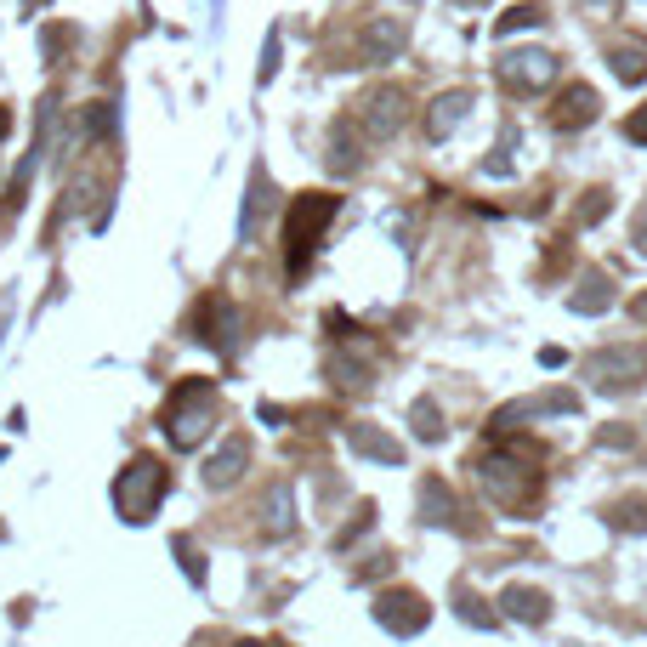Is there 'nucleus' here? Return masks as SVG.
<instances>
[{"label":"nucleus","mask_w":647,"mask_h":647,"mask_svg":"<svg viewBox=\"0 0 647 647\" xmlns=\"http://www.w3.org/2000/svg\"><path fill=\"white\" fill-rule=\"evenodd\" d=\"M210 415H216V386L210 381H182L165 403V426H171L176 449H193V443L210 432Z\"/></svg>","instance_id":"obj_1"},{"label":"nucleus","mask_w":647,"mask_h":647,"mask_svg":"<svg viewBox=\"0 0 647 647\" xmlns=\"http://www.w3.org/2000/svg\"><path fill=\"white\" fill-rule=\"evenodd\" d=\"M165 489H171L165 466H159V460H148V455H137V460L120 472V483H114V506H120L125 523H148Z\"/></svg>","instance_id":"obj_2"},{"label":"nucleus","mask_w":647,"mask_h":647,"mask_svg":"<svg viewBox=\"0 0 647 647\" xmlns=\"http://www.w3.org/2000/svg\"><path fill=\"white\" fill-rule=\"evenodd\" d=\"M330 216H335L330 193H301L296 205H290V228H284V239H290V279H301V267L313 256L318 233L330 228Z\"/></svg>","instance_id":"obj_3"},{"label":"nucleus","mask_w":647,"mask_h":647,"mask_svg":"<svg viewBox=\"0 0 647 647\" xmlns=\"http://www.w3.org/2000/svg\"><path fill=\"white\" fill-rule=\"evenodd\" d=\"M477 483H483L489 500H500V506H523L528 494H534V477H528V466L511 455V449L477 455Z\"/></svg>","instance_id":"obj_4"},{"label":"nucleus","mask_w":647,"mask_h":647,"mask_svg":"<svg viewBox=\"0 0 647 647\" xmlns=\"http://www.w3.org/2000/svg\"><path fill=\"white\" fill-rule=\"evenodd\" d=\"M585 375H591L596 386H608V392H619V386L630 392V386L647 381V358H642L636 347H625V352L608 347V352H596L591 364H585Z\"/></svg>","instance_id":"obj_5"},{"label":"nucleus","mask_w":647,"mask_h":647,"mask_svg":"<svg viewBox=\"0 0 647 647\" xmlns=\"http://www.w3.org/2000/svg\"><path fill=\"white\" fill-rule=\"evenodd\" d=\"M500 80H506L511 91H540V86L557 80V57L551 52H517V57L500 63Z\"/></svg>","instance_id":"obj_6"},{"label":"nucleus","mask_w":647,"mask_h":647,"mask_svg":"<svg viewBox=\"0 0 647 647\" xmlns=\"http://www.w3.org/2000/svg\"><path fill=\"white\" fill-rule=\"evenodd\" d=\"M375 619H381L386 630H398V636H415V630H426V602H420L415 591H386Z\"/></svg>","instance_id":"obj_7"},{"label":"nucleus","mask_w":647,"mask_h":647,"mask_svg":"<svg viewBox=\"0 0 647 647\" xmlns=\"http://www.w3.org/2000/svg\"><path fill=\"white\" fill-rule=\"evenodd\" d=\"M245 460H250V443L245 438H228L216 455L205 460V489H233V483H239V472H245Z\"/></svg>","instance_id":"obj_8"},{"label":"nucleus","mask_w":647,"mask_h":647,"mask_svg":"<svg viewBox=\"0 0 647 647\" xmlns=\"http://www.w3.org/2000/svg\"><path fill=\"white\" fill-rule=\"evenodd\" d=\"M364 125L375 131V137L398 131V125H403V91H375V97L364 103Z\"/></svg>","instance_id":"obj_9"},{"label":"nucleus","mask_w":647,"mask_h":647,"mask_svg":"<svg viewBox=\"0 0 647 647\" xmlns=\"http://www.w3.org/2000/svg\"><path fill=\"white\" fill-rule=\"evenodd\" d=\"M500 602H506V613H511V619H523V625H545V619H551V596L528 591V585H511Z\"/></svg>","instance_id":"obj_10"},{"label":"nucleus","mask_w":647,"mask_h":647,"mask_svg":"<svg viewBox=\"0 0 647 647\" xmlns=\"http://www.w3.org/2000/svg\"><path fill=\"white\" fill-rule=\"evenodd\" d=\"M591 120H596V91L591 86H568L557 97V125L562 131H568V125L579 131V125H591Z\"/></svg>","instance_id":"obj_11"},{"label":"nucleus","mask_w":647,"mask_h":647,"mask_svg":"<svg viewBox=\"0 0 647 647\" xmlns=\"http://www.w3.org/2000/svg\"><path fill=\"white\" fill-rule=\"evenodd\" d=\"M608 63H613V74L625 80V86H642L647 80V40H619L608 52Z\"/></svg>","instance_id":"obj_12"},{"label":"nucleus","mask_w":647,"mask_h":647,"mask_svg":"<svg viewBox=\"0 0 647 647\" xmlns=\"http://www.w3.org/2000/svg\"><path fill=\"white\" fill-rule=\"evenodd\" d=\"M466 108H472V91H449V97H438V103H432V114H426L432 137H449V131L466 120Z\"/></svg>","instance_id":"obj_13"},{"label":"nucleus","mask_w":647,"mask_h":647,"mask_svg":"<svg viewBox=\"0 0 647 647\" xmlns=\"http://www.w3.org/2000/svg\"><path fill=\"white\" fill-rule=\"evenodd\" d=\"M347 443L358 449V455H369V460H386V466H398L403 460V449L392 438H381L375 426H347Z\"/></svg>","instance_id":"obj_14"},{"label":"nucleus","mask_w":647,"mask_h":647,"mask_svg":"<svg viewBox=\"0 0 647 647\" xmlns=\"http://www.w3.org/2000/svg\"><path fill=\"white\" fill-rule=\"evenodd\" d=\"M398 46H403V23H392V18L369 23V35H364V57H369V63H386Z\"/></svg>","instance_id":"obj_15"},{"label":"nucleus","mask_w":647,"mask_h":647,"mask_svg":"<svg viewBox=\"0 0 647 647\" xmlns=\"http://www.w3.org/2000/svg\"><path fill=\"white\" fill-rule=\"evenodd\" d=\"M420 511H426V523H443V528H455V500H449V489L443 483H420Z\"/></svg>","instance_id":"obj_16"},{"label":"nucleus","mask_w":647,"mask_h":647,"mask_svg":"<svg viewBox=\"0 0 647 647\" xmlns=\"http://www.w3.org/2000/svg\"><path fill=\"white\" fill-rule=\"evenodd\" d=\"M415 438L420 443H438L443 438V415H438V403H432V398L415 403Z\"/></svg>","instance_id":"obj_17"},{"label":"nucleus","mask_w":647,"mask_h":647,"mask_svg":"<svg viewBox=\"0 0 647 647\" xmlns=\"http://www.w3.org/2000/svg\"><path fill=\"white\" fill-rule=\"evenodd\" d=\"M608 279H602V273H585V290H579V296H574V307H579V313H602V307H608Z\"/></svg>","instance_id":"obj_18"},{"label":"nucleus","mask_w":647,"mask_h":647,"mask_svg":"<svg viewBox=\"0 0 647 647\" xmlns=\"http://www.w3.org/2000/svg\"><path fill=\"white\" fill-rule=\"evenodd\" d=\"M534 23H545V6H511L506 18H500V35H511V29H534Z\"/></svg>","instance_id":"obj_19"},{"label":"nucleus","mask_w":647,"mask_h":647,"mask_svg":"<svg viewBox=\"0 0 647 647\" xmlns=\"http://www.w3.org/2000/svg\"><path fill=\"white\" fill-rule=\"evenodd\" d=\"M267 528H273V534H284V528H290V489L267 494Z\"/></svg>","instance_id":"obj_20"},{"label":"nucleus","mask_w":647,"mask_h":647,"mask_svg":"<svg viewBox=\"0 0 647 647\" xmlns=\"http://www.w3.org/2000/svg\"><path fill=\"white\" fill-rule=\"evenodd\" d=\"M608 216V193H585V210H579V222H602Z\"/></svg>","instance_id":"obj_21"},{"label":"nucleus","mask_w":647,"mask_h":647,"mask_svg":"<svg viewBox=\"0 0 647 647\" xmlns=\"http://www.w3.org/2000/svg\"><path fill=\"white\" fill-rule=\"evenodd\" d=\"M625 137H630V142H647V108L625 120Z\"/></svg>","instance_id":"obj_22"},{"label":"nucleus","mask_w":647,"mask_h":647,"mask_svg":"<svg viewBox=\"0 0 647 647\" xmlns=\"http://www.w3.org/2000/svg\"><path fill=\"white\" fill-rule=\"evenodd\" d=\"M636 245H642V256H647V210L636 216Z\"/></svg>","instance_id":"obj_23"},{"label":"nucleus","mask_w":647,"mask_h":647,"mask_svg":"<svg viewBox=\"0 0 647 647\" xmlns=\"http://www.w3.org/2000/svg\"><path fill=\"white\" fill-rule=\"evenodd\" d=\"M636 318H647V296H642V301H636Z\"/></svg>","instance_id":"obj_24"},{"label":"nucleus","mask_w":647,"mask_h":647,"mask_svg":"<svg viewBox=\"0 0 647 647\" xmlns=\"http://www.w3.org/2000/svg\"><path fill=\"white\" fill-rule=\"evenodd\" d=\"M0 137H6V114H0Z\"/></svg>","instance_id":"obj_25"}]
</instances>
